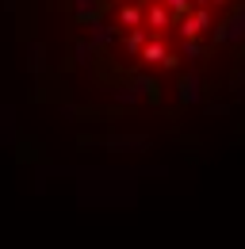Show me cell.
I'll return each instance as SVG.
<instances>
[{
  "label": "cell",
  "mask_w": 245,
  "mask_h": 249,
  "mask_svg": "<svg viewBox=\"0 0 245 249\" xmlns=\"http://www.w3.org/2000/svg\"><path fill=\"white\" fill-rule=\"evenodd\" d=\"M104 38L150 73H169L218 38L238 0H96Z\"/></svg>",
  "instance_id": "6da1fadb"
}]
</instances>
